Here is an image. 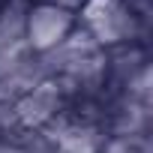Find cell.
Wrapping results in <instances>:
<instances>
[{
    "instance_id": "obj_10",
    "label": "cell",
    "mask_w": 153,
    "mask_h": 153,
    "mask_svg": "<svg viewBox=\"0 0 153 153\" xmlns=\"http://www.w3.org/2000/svg\"><path fill=\"white\" fill-rule=\"evenodd\" d=\"M0 6H3V0H0Z\"/></svg>"
},
{
    "instance_id": "obj_3",
    "label": "cell",
    "mask_w": 153,
    "mask_h": 153,
    "mask_svg": "<svg viewBox=\"0 0 153 153\" xmlns=\"http://www.w3.org/2000/svg\"><path fill=\"white\" fill-rule=\"evenodd\" d=\"M39 81H48L45 66H42V54L33 51L27 42L0 54V96L18 99L21 93H27Z\"/></svg>"
},
{
    "instance_id": "obj_1",
    "label": "cell",
    "mask_w": 153,
    "mask_h": 153,
    "mask_svg": "<svg viewBox=\"0 0 153 153\" xmlns=\"http://www.w3.org/2000/svg\"><path fill=\"white\" fill-rule=\"evenodd\" d=\"M78 27L87 30L105 51L129 42H147L150 21L135 15L120 0H87L78 9Z\"/></svg>"
},
{
    "instance_id": "obj_9",
    "label": "cell",
    "mask_w": 153,
    "mask_h": 153,
    "mask_svg": "<svg viewBox=\"0 0 153 153\" xmlns=\"http://www.w3.org/2000/svg\"><path fill=\"white\" fill-rule=\"evenodd\" d=\"M42 3H54V6H63V9H72V12H78L87 0H42Z\"/></svg>"
},
{
    "instance_id": "obj_7",
    "label": "cell",
    "mask_w": 153,
    "mask_h": 153,
    "mask_svg": "<svg viewBox=\"0 0 153 153\" xmlns=\"http://www.w3.org/2000/svg\"><path fill=\"white\" fill-rule=\"evenodd\" d=\"M21 153H57V144L42 129H33L21 135Z\"/></svg>"
},
{
    "instance_id": "obj_5",
    "label": "cell",
    "mask_w": 153,
    "mask_h": 153,
    "mask_svg": "<svg viewBox=\"0 0 153 153\" xmlns=\"http://www.w3.org/2000/svg\"><path fill=\"white\" fill-rule=\"evenodd\" d=\"M30 0H3L0 6V54L24 42V18Z\"/></svg>"
},
{
    "instance_id": "obj_8",
    "label": "cell",
    "mask_w": 153,
    "mask_h": 153,
    "mask_svg": "<svg viewBox=\"0 0 153 153\" xmlns=\"http://www.w3.org/2000/svg\"><path fill=\"white\" fill-rule=\"evenodd\" d=\"M24 135V132H21ZM21 135L0 129V153H21Z\"/></svg>"
},
{
    "instance_id": "obj_4",
    "label": "cell",
    "mask_w": 153,
    "mask_h": 153,
    "mask_svg": "<svg viewBox=\"0 0 153 153\" xmlns=\"http://www.w3.org/2000/svg\"><path fill=\"white\" fill-rule=\"evenodd\" d=\"M63 93L54 81H39L36 87H30L27 93H21L15 99V117H18V126L24 132H33V129H45L63 108Z\"/></svg>"
},
{
    "instance_id": "obj_6",
    "label": "cell",
    "mask_w": 153,
    "mask_h": 153,
    "mask_svg": "<svg viewBox=\"0 0 153 153\" xmlns=\"http://www.w3.org/2000/svg\"><path fill=\"white\" fill-rule=\"evenodd\" d=\"M96 153H150V135H105Z\"/></svg>"
},
{
    "instance_id": "obj_2",
    "label": "cell",
    "mask_w": 153,
    "mask_h": 153,
    "mask_svg": "<svg viewBox=\"0 0 153 153\" xmlns=\"http://www.w3.org/2000/svg\"><path fill=\"white\" fill-rule=\"evenodd\" d=\"M75 27H78V12L54 3H42V0H30L27 18H24V42L33 51L45 54L57 42H63Z\"/></svg>"
}]
</instances>
